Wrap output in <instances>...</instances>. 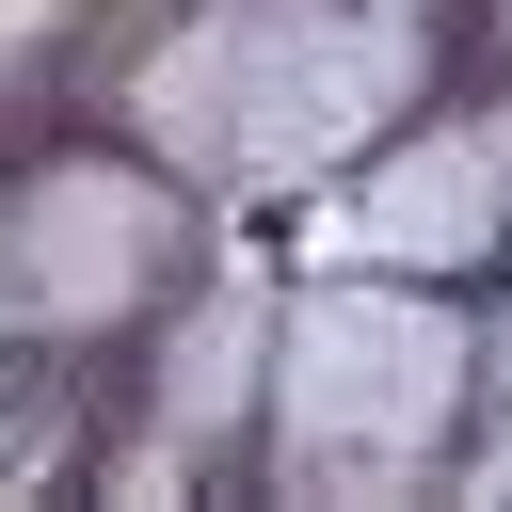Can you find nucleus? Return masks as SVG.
<instances>
[{
  "mask_svg": "<svg viewBox=\"0 0 512 512\" xmlns=\"http://www.w3.org/2000/svg\"><path fill=\"white\" fill-rule=\"evenodd\" d=\"M448 384H464V352H448V320L400 304V288H336V304H304L288 352H272V416L320 432V448H416V432L448 416Z\"/></svg>",
  "mask_w": 512,
  "mask_h": 512,
  "instance_id": "1",
  "label": "nucleus"
},
{
  "mask_svg": "<svg viewBox=\"0 0 512 512\" xmlns=\"http://www.w3.org/2000/svg\"><path fill=\"white\" fill-rule=\"evenodd\" d=\"M32 304H112L144 256H160V208H144V176H32Z\"/></svg>",
  "mask_w": 512,
  "mask_h": 512,
  "instance_id": "3",
  "label": "nucleus"
},
{
  "mask_svg": "<svg viewBox=\"0 0 512 512\" xmlns=\"http://www.w3.org/2000/svg\"><path fill=\"white\" fill-rule=\"evenodd\" d=\"M496 144H432V160H400L384 176V240L400 256H464V240H496Z\"/></svg>",
  "mask_w": 512,
  "mask_h": 512,
  "instance_id": "4",
  "label": "nucleus"
},
{
  "mask_svg": "<svg viewBox=\"0 0 512 512\" xmlns=\"http://www.w3.org/2000/svg\"><path fill=\"white\" fill-rule=\"evenodd\" d=\"M400 80H416V48L384 32V16H256V48H240V144H288V160H336L352 128H384L400 112Z\"/></svg>",
  "mask_w": 512,
  "mask_h": 512,
  "instance_id": "2",
  "label": "nucleus"
}]
</instances>
